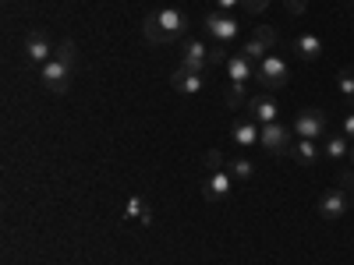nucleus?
I'll list each match as a JSON object with an SVG mask.
<instances>
[{"label": "nucleus", "mask_w": 354, "mask_h": 265, "mask_svg": "<svg viewBox=\"0 0 354 265\" xmlns=\"http://www.w3.org/2000/svg\"><path fill=\"white\" fill-rule=\"evenodd\" d=\"M347 159H351V163H354V145H351V156H347Z\"/></svg>", "instance_id": "cd10ccee"}, {"label": "nucleus", "mask_w": 354, "mask_h": 265, "mask_svg": "<svg viewBox=\"0 0 354 265\" xmlns=\"http://www.w3.org/2000/svg\"><path fill=\"white\" fill-rule=\"evenodd\" d=\"M142 32L153 46H167V43H181L188 32H192V18L181 11V8H163V11H153L145 14L142 21Z\"/></svg>", "instance_id": "f257e3e1"}, {"label": "nucleus", "mask_w": 354, "mask_h": 265, "mask_svg": "<svg viewBox=\"0 0 354 265\" xmlns=\"http://www.w3.org/2000/svg\"><path fill=\"white\" fill-rule=\"evenodd\" d=\"M252 159L248 156H238V159H227V173L234 177V181H248V177H252Z\"/></svg>", "instance_id": "a211bd4d"}, {"label": "nucleus", "mask_w": 354, "mask_h": 265, "mask_svg": "<svg viewBox=\"0 0 354 265\" xmlns=\"http://www.w3.org/2000/svg\"><path fill=\"white\" fill-rule=\"evenodd\" d=\"M238 18H230L227 11H213V14H205V32H209L216 43H234V39H238Z\"/></svg>", "instance_id": "423d86ee"}, {"label": "nucleus", "mask_w": 354, "mask_h": 265, "mask_svg": "<svg viewBox=\"0 0 354 265\" xmlns=\"http://www.w3.org/2000/svg\"><path fill=\"white\" fill-rule=\"evenodd\" d=\"M287 61L280 53H270V57H262L259 61V68H255V81L262 85V88H283L287 85Z\"/></svg>", "instance_id": "20e7f679"}, {"label": "nucleus", "mask_w": 354, "mask_h": 265, "mask_svg": "<svg viewBox=\"0 0 354 265\" xmlns=\"http://www.w3.org/2000/svg\"><path fill=\"white\" fill-rule=\"evenodd\" d=\"M347 209H351L347 191H340V188L322 191V198H319V216H322V219H344Z\"/></svg>", "instance_id": "6e6552de"}, {"label": "nucleus", "mask_w": 354, "mask_h": 265, "mask_svg": "<svg viewBox=\"0 0 354 265\" xmlns=\"http://www.w3.org/2000/svg\"><path fill=\"white\" fill-rule=\"evenodd\" d=\"M245 110H248V121H255V124H273L277 113H280L273 96H248Z\"/></svg>", "instance_id": "9d476101"}, {"label": "nucleus", "mask_w": 354, "mask_h": 265, "mask_svg": "<svg viewBox=\"0 0 354 265\" xmlns=\"http://www.w3.org/2000/svg\"><path fill=\"white\" fill-rule=\"evenodd\" d=\"M53 53H57V50H50V39H46L43 32H28V36L21 39V61H25L28 68H43V64H50V61H53Z\"/></svg>", "instance_id": "39448f33"}, {"label": "nucleus", "mask_w": 354, "mask_h": 265, "mask_svg": "<svg viewBox=\"0 0 354 265\" xmlns=\"http://www.w3.org/2000/svg\"><path fill=\"white\" fill-rule=\"evenodd\" d=\"M283 8H287L290 14H305V11H308V0H283Z\"/></svg>", "instance_id": "b1692460"}, {"label": "nucleus", "mask_w": 354, "mask_h": 265, "mask_svg": "<svg viewBox=\"0 0 354 265\" xmlns=\"http://www.w3.org/2000/svg\"><path fill=\"white\" fill-rule=\"evenodd\" d=\"M227 78H230V85H245L248 78H255V61H252V57H245L241 50L230 53L227 57Z\"/></svg>", "instance_id": "f8f14e48"}, {"label": "nucleus", "mask_w": 354, "mask_h": 265, "mask_svg": "<svg viewBox=\"0 0 354 265\" xmlns=\"http://www.w3.org/2000/svg\"><path fill=\"white\" fill-rule=\"evenodd\" d=\"M337 85H340V96L347 99V106H354V71H351V68H344V71H340Z\"/></svg>", "instance_id": "aec40b11"}, {"label": "nucleus", "mask_w": 354, "mask_h": 265, "mask_svg": "<svg viewBox=\"0 0 354 265\" xmlns=\"http://www.w3.org/2000/svg\"><path fill=\"white\" fill-rule=\"evenodd\" d=\"M216 4H220L223 11H230V8H241V0H216Z\"/></svg>", "instance_id": "bb28decb"}, {"label": "nucleus", "mask_w": 354, "mask_h": 265, "mask_svg": "<svg viewBox=\"0 0 354 265\" xmlns=\"http://www.w3.org/2000/svg\"><path fill=\"white\" fill-rule=\"evenodd\" d=\"M259 141H262V149H266V153H290V131H287L280 121L262 124Z\"/></svg>", "instance_id": "1a4fd4ad"}, {"label": "nucleus", "mask_w": 354, "mask_h": 265, "mask_svg": "<svg viewBox=\"0 0 354 265\" xmlns=\"http://www.w3.org/2000/svg\"><path fill=\"white\" fill-rule=\"evenodd\" d=\"M294 135H298V138H312V141L330 138V117L322 110H315V106H305L298 117H294Z\"/></svg>", "instance_id": "7ed1b4c3"}, {"label": "nucleus", "mask_w": 354, "mask_h": 265, "mask_svg": "<svg viewBox=\"0 0 354 265\" xmlns=\"http://www.w3.org/2000/svg\"><path fill=\"white\" fill-rule=\"evenodd\" d=\"M294 50H298L301 61H319V57H322V39L312 36V32H305V36L294 39Z\"/></svg>", "instance_id": "4468645a"}, {"label": "nucleus", "mask_w": 354, "mask_h": 265, "mask_svg": "<svg viewBox=\"0 0 354 265\" xmlns=\"http://www.w3.org/2000/svg\"><path fill=\"white\" fill-rule=\"evenodd\" d=\"M351 205H354V191H351Z\"/></svg>", "instance_id": "c85d7f7f"}, {"label": "nucleus", "mask_w": 354, "mask_h": 265, "mask_svg": "<svg viewBox=\"0 0 354 265\" xmlns=\"http://www.w3.org/2000/svg\"><path fill=\"white\" fill-rule=\"evenodd\" d=\"M205 166H209V170H227V159H223V153L209 149V153H205Z\"/></svg>", "instance_id": "4be33fe9"}, {"label": "nucleus", "mask_w": 354, "mask_h": 265, "mask_svg": "<svg viewBox=\"0 0 354 265\" xmlns=\"http://www.w3.org/2000/svg\"><path fill=\"white\" fill-rule=\"evenodd\" d=\"M322 153H326L330 159H347V156H351V141H347V135H330L326 145H322Z\"/></svg>", "instance_id": "dca6fc26"}, {"label": "nucleus", "mask_w": 354, "mask_h": 265, "mask_svg": "<svg viewBox=\"0 0 354 265\" xmlns=\"http://www.w3.org/2000/svg\"><path fill=\"white\" fill-rule=\"evenodd\" d=\"M170 85L177 88V92H188V96H198V92H205V75H198V71H188V68H177L174 75H170Z\"/></svg>", "instance_id": "ddd939ff"}, {"label": "nucleus", "mask_w": 354, "mask_h": 265, "mask_svg": "<svg viewBox=\"0 0 354 265\" xmlns=\"http://www.w3.org/2000/svg\"><path fill=\"white\" fill-rule=\"evenodd\" d=\"M234 141L245 145V149H248V145H255V141H259V128H255V121H238V124H234Z\"/></svg>", "instance_id": "f3484780"}, {"label": "nucleus", "mask_w": 354, "mask_h": 265, "mask_svg": "<svg viewBox=\"0 0 354 265\" xmlns=\"http://www.w3.org/2000/svg\"><path fill=\"white\" fill-rule=\"evenodd\" d=\"M241 8L252 11V14H262L266 8H270V0H241Z\"/></svg>", "instance_id": "5701e85b"}, {"label": "nucleus", "mask_w": 354, "mask_h": 265, "mask_svg": "<svg viewBox=\"0 0 354 265\" xmlns=\"http://www.w3.org/2000/svg\"><path fill=\"white\" fill-rule=\"evenodd\" d=\"M294 163H305V166H312L315 159H319V145L312 141V138H301L298 145H290V153H287Z\"/></svg>", "instance_id": "2eb2a0df"}, {"label": "nucleus", "mask_w": 354, "mask_h": 265, "mask_svg": "<svg viewBox=\"0 0 354 265\" xmlns=\"http://www.w3.org/2000/svg\"><path fill=\"white\" fill-rule=\"evenodd\" d=\"M75 64H78V50H75V43H71V39H61V46H57V53H53V61L39 68L43 85L50 88V92H57V96L68 92L71 75H75Z\"/></svg>", "instance_id": "f03ea898"}, {"label": "nucleus", "mask_w": 354, "mask_h": 265, "mask_svg": "<svg viewBox=\"0 0 354 265\" xmlns=\"http://www.w3.org/2000/svg\"><path fill=\"white\" fill-rule=\"evenodd\" d=\"M344 135H347V138L354 141V110H351V113L344 117Z\"/></svg>", "instance_id": "393cba45"}, {"label": "nucleus", "mask_w": 354, "mask_h": 265, "mask_svg": "<svg viewBox=\"0 0 354 265\" xmlns=\"http://www.w3.org/2000/svg\"><path fill=\"white\" fill-rule=\"evenodd\" d=\"M227 103H230V110H241L248 99H245V85H230L227 88Z\"/></svg>", "instance_id": "412c9836"}, {"label": "nucleus", "mask_w": 354, "mask_h": 265, "mask_svg": "<svg viewBox=\"0 0 354 265\" xmlns=\"http://www.w3.org/2000/svg\"><path fill=\"white\" fill-rule=\"evenodd\" d=\"M340 184L354 191V170H344V173H340Z\"/></svg>", "instance_id": "a878e982"}, {"label": "nucleus", "mask_w": 354, "mask_h": 265, "mask_svg": "<svg viewBox=\"0 0 354 265\" xmlns=\"http://www.w3.org/2000/svg\"><path fill=\"white\" fill-rule=\"evenodd\" d=\"M209 50H213V46H205L202 39H188V43L181 46V68L205 75V71H209Z\"/></svg>", "instance_id": "0eeeda50"}, {"label": "nucleus", "mask_w": 354, "mask_h": 265, "mask_svg": "<svg viewBox=\"0 0 354 265\" xmlns=\"http://www.w3.org/2000/svg\"><path fill=\"white\" fill-rule=\"evenodd\" d=\"M128 219H138V223L149 226V223H153V213L145 209V202H142V198H131V202H128Z\"/></svg>", "instance_id": "6ab92c4d"}, {"label": "nucleus", "mask_w": 354, "mask_h": 265, "mask_svg": "<svg viewBox=\"0 0 354 265\" xmlns=\"http://www.w3.org/2000/svg\"><path fill=\"white\" fill-rule=\"evenodd\" d=\"M202 191H205V198H209V202H220V198H227L234 191V177L227 170H209V173H205Z\"/></svg>", "instance_id": "9b49d317"}]
</instances>
